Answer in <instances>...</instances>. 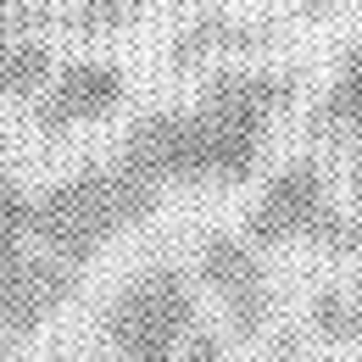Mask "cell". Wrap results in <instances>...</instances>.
Returning a JSON list of instances; mask_svg holds the SVG:
<instances>
[{"instance_id":"1","label":"cell","mask_w":362,"mask_h":362,"mask_svg":"<svg viewBox=\"0 0 362 362\" xmlns=\"http://www.w3.org/2000/svg\"><path fill=\"white\" fill-rule=\"evenodd\" d=\"M156 212V184L129 173V168H84L67 173L50 189L28 195V240L45 245L50 257L84 268L90 257H100L106 240L129 234Z\"/></svg>"},{"instance_id":"2","label":"cell","mask_w":362,"mask_h":362,"mask_svg":"<svg viewBox=\"0 0 362 362\" xmlns=\"http://www.w3.org/2000/svg\"><path fill=\"white\" fill-rule=\"evenodd\" d=\"M201 301L189 279L168 262L139 268L100 313V334L117 351V362H179L184 334L195 329Z\"/></svg>"},{"instance_id":"3","label":"cell","mask_w":362,"mask_h":362,"mask_svg":"<svg viewBox=\"0 0 362 362\" xmlns=\"http://www.w3.org/2000/svg\"><path fill=\"white\" fill-rule=\"evenodd\" d=\"M73 290H78V268L50 257L28 234L0 245V334L6 340L40 334L50 317L73 301Z\"/></svg>"},{"instance_id":"4","label":"cell","mask_w":362,"mask_h":362,"mask_svg":"<svg viewBox=\"0 0 362 362\" xmlns=\"http://www.w3.org/2000/svg\"><path fill=\"white\" fill-rule=\"evenodd\" d=\"M123 95H129V78L117 62H67V67H50V78L34 90V123L45 134L90 129L123 106Z\"/></svg>"},{"instance_id":"5","label":"cell","mask_w":362,"mask_h":362,"mask_svg":"<svg viewBox=\"0 0 362 362\" xmlns=\"http://www.w3.org/2000/svg\"><path fill=\"white\" fill-rule=\"evenodd\" d=\"M329 184L317 162H296L284 173H273V184L262 189V201L251 206L245 218V240L251 245H290V240H307L313 223L329 212Z\"/></svg>"},{"instance_id":"6","label":"cell","mask_w":362,"mask_h":362,"mask_svg":"<svg viewBox=\"0 0 362 362\" xmlns=\"http://www.w3.org/2000/svg\"><path fill=\"white\" fill-rule=\"evenodd\" d=\"M117 168H129L139 179L162 184H201V151H195V117L179 112H151L139 117L129 139H123V156Z\"/></svg>"},{"instance_id":"7","label":"cell","mask_w":362,"mask_h":362,"mask_svg":"<svg viewBox=\"0 0 362 362\" xmlns=\"http://www.w3.org/2000/svg\"><path fill=\"white\" fill-rule=\"evenodd\" d=\"M201 279L206 290H218L228 307V323L240 334H257L268 323V284L257 268V251L251 240H234V234H212L201 240Z\"/></svg>"},{"instance_id":"8","label":"cell","mask_w":362,"mask_h":362,"mask_svg":"<svg viewBox=\"0 0 362 362\" xmlns=\"http://www.w3.org/2000/svg\"><path fill=\"white\" fill-rule=\"evenodd\" d=\"M290 95H296V90H290V78H279V73H262V67H228V73H212V78H206L201 112L268 134L273 112H284Z\"/></svg>"},{"instance_id":"9","label":"cell","mask_w":362,"mask_h":362,"mask_svg":"<svg viewBox=\"0 0 362 362\" xmlns=\"http://www.w3.org/2000/svg\"><path fill=\"white\" fill-rule=\"evenodd\" d=\"M50 78V50L34 34H0V100H28Z\"/></svg>"},{"instance_id":"10","label":"cell","mask_w":362,"mask_h":362,"mask_svg":"<svg viewBox=\"0 0 362 362\" xmlns=\"http://www.w3.org/2000/svg\"><path fill=\"white\" fill-rule=\"evenodd\" d=\"M317 129L323 134H362V45H351L340 56L334 90L317 106Z\"/></svg>"},{"instance_id":"11","label":"cell","mask_w":362,"mask_h":362,"mask_svg":"<svg viewBox=\"0 0 362 362\" xmlns=\"http://www.w3.org/2000/svg\"><path fill=\"white\" fill-rule=\"evenodd\" d=\"M313 329L323 340H334V346H351L362 334V313L346 301V290H317L313 301Z\"/></svg>"},{"instance_id":"12","label":"cell","mask_w":362,"mask_h":362,"mask_svg":"<svg viewBox=\"0 0 362 362\" xmlns=\"http://www.w3.org/2000/svg\"><path fill=\"white\" fill-rule=\"evenodd\" d=\"M145 0H78V28L84 34H123L134 28Z\"/></svg>"},{"instance_id":"13","label":"cell","mask_w":362,"mask_h":362,"mask_svg":"<svg viewBox=\"0 0 362 362\" xmlns=\"http://www.w3.org/2000/svg\"><path fill=\"white\" fill-rule=\"evenodd\" d=\"M307 240H313L317 251H329V257H351V251L362 245V228L351 223L340 206H329V212L313 223V234H307Z\"/></svg>"},{"instance_id":"14","label":"cell","mask_w":362,"mask_h":362,"mask_svg":"<svg viewBox=\"0 0 362 362\" xmlns=\"http://www.w3.org/2000/svg\"><path fill=\"white\" fill-rule=\"evenodd\" d=\"M28 234V189L6 173V162H0V245L6 240H23Z\"/></svg>"},{"instance_id":"15","label":"cell","mask_w":362,"mask_h":362,"mask_svg":"<svg viewBox=\"0 0 362 362\" xmlns=\"http://www.w3.org/2000/svg\"><path fill=\"white\" fill-rule=\"evenodd\" d=\"M179 362H223V340L206 334V329H189L179 346Z\"/></svg>"},{"instance_id":"16","label":"cell","mask_w":362,"mask_h":362,"mask_svg":"<svg viewBox=\"0 0 362 362\" xmlns=\"http://www.w3.org/2000/svg\"><path fill=\"white\" fill-rule=\"evenodd\" d=\"M362 139V134H357ZM351 189H357V201H362V145H357V162H351Z\"/></svg>"}]
</instances>
